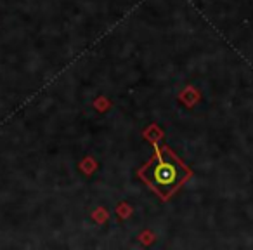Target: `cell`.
<instances>
[{
  "mask_svg": "<svg viewBox=\"0 0 253 250\" xmlns=\"http://www.w3.org/2000/svg\"><path fill=\"white\" fill-rule=\"evenodd\" d=\"M175 177H177V174L172 165H162L156 170V179L162 184H172L173 181H175Z\"/></svg>",
  "mask_w": 253,
  "mask_h": 250,
  "instance_id": "cell-1",
  "label": "cell"
}]
</instances>
